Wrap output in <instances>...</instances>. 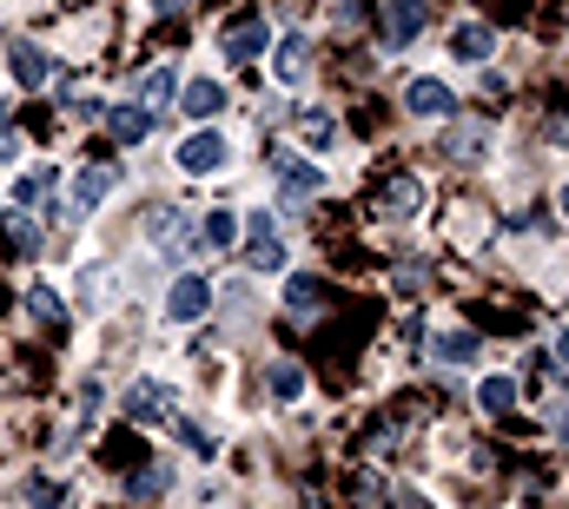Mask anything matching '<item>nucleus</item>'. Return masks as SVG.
<instances>
[{
    "label": "nucleus",
    "mask_w": 569,
    "mask_h": 509,
    "mask_svg": "<svg viewBox=\"0 0 569 509\" xmlns=\"http://www.w3.org/2000/svg\"><path fill=\"white\" fill-rule=\"evenodd\" d=\"M225 159H232V139H225V132H212V126H199V132H186V139H179V152H172V172L212 179Z\"/></svg>",
    "instance_id": "obj_1"
},
{
    "label": "nucleus",
    "mask_w": 569,
    "mask_h": 509,
    "mask_svg": "<svg viewBox=\"0 0 569 509\" xmlns=\"http://www.w3.org/2000/svg\"><path fill=\"white\" fill-rule=\"evenodd\" d=\"M239 225H245V265L265 272V278L285 272V232H278V219L272 212H245Z\"/></svg>",
    "instance_id": "obj_2"
},
{
    "label": "nucleus",
    "mask_w": 569,
    "mask_h": 509,
    "mask_svg": "<svg viewBox=\"0 0 569 509\" xmlns=\"http://www.w3.org/2000/svg\"><path fill=\"white\" fill-rule=\"evenodd\" d=\"M172 404H179V391H172L166 378H139V384L126 391V417H133V424H159V417H172Z\"/></svg>",
    "instance_id": "obj_3"
},
{
    "label": "nucleus",
    "mask_w": 569,
    "mask_h": 509,
    "mask_svg": "<svg viewBox=\"0 0 569 509\" xmlns=\"http://www.w3.org/2000/svg\"><path fill=\"white\" fill-rule=\"evenodd\" d=\"M7 73H13V86H20V93H40V86L53 79V60H46V46L13 40V46H7Z\"/></svg>",
    "instance_id": "obj_4"
},
{
    "label": "nucleus",
    "mask_w": 569,
    "mask_h": 509,
    "mask_svg": "<svg viewBox=\"0 0 569 509\" xmlns=\"http://www.w3.org/2000/svg\"><path fill=\"white\" fill-rule=\"evenodd\" d=\"M206 305H212V285L199 272H179L172 291H166V318L172 325H192V318H206Z\"/></svg>",
    "instance_id": "obj_5"
},
{
    "label": "nucleus",
    "mask_w": 569,
    "mask_h": 509,
    "mask_svg": "<svg viewBox=\"0 0 569 509\" xmlns=\"http://www.w3.org/2000/svg\"><path fill=\"white\" fill-rule=\"evenodd\" d=\"M404 106H411L418 119H457V93H451L444 79H431V73L404 86Z\"/></svg>",
    "instance_id": "obj_6"
},
{
    "label": "nucleus",
    "mask_w": 569,
    "mask_h": 509,
    "mask_svg": "<svg viewBox=\"0 0 569 509\" xmlns=\"http://www.w3.org/2000/svg\"><path fill=\"white\" fill-rule=\"evenodd\" d=\"M378 33H384V46H391V53H404V46H411V40L424 33V0H391V7H384V26H378Z\"/></svg>",
    "instance_id": "obj_7"
},
{
    "label": "nucleus",
    "mask_w": 569,
    "mask_h": 509,
    "mask_svg": "<svg viewBox=\"0 0 569 509\" xmlns=\"http://www.w3.org/2000/svg\"><path fill=\"white\" fill-rule=\"evenodd\" d=\"M265 46H272V26H265V20H239V26H225V60H232V66H252Z\"/></svg>",
    "instance_id": "obj_8"
},
{
    "label": "nucleus",
    "mask_w": 569,
    "mask_h": 509,
    "mask_svg": "<svg viewBox=\"0 0 569 509\" xmlns=\"http://www.w3.org/2000/svg\"><path fill=\"white\" fill-rule=\"evenodd\" d=\"M113 185H119V172H113V166H86V172L73 179V199H66V212H73V219H86V212H93V205H99Z\"/></svg>",
    "instance_id": "obj_9"
},
{
    "label": "nucleus",
    "mask_w": 569,
    "mask_h": 509,
    "mask_svg": "<svg viewBox=\"0 0 569 509\" xmlns=\"http://www.w3.org/2000/svg\"><path fill=\"white\" fill-rule=\"evenodd\" d=\"M278 192L285 199H318L325 192V172L312 159H278Z\"/></svg>",
    "instance_id": "obj_10"
},
{
    "label": "nucleus",
    "mask_w": 569,
    "mask_h": 509,
    "mask_svg": "<svg viewBox=\"0 0 569 509\" xmlns=\"http://www.w3.org/2000/svg\"><path fill=\"white\" fill-rule=\"evenodd\" d=\"M146 238H152V245H166V252H186V245H192V219H186V212H172V205H159V212L146 219Z\"/></svg>",
    "instance_id": "obj_11"
},
{
    "label": "nucleus",
    "mask_w": 569,
    "mask_h": 509,
    "mask_svg": "<svg viewBox=\"0 0 569 509\" xmlns=\"http://www.w3.org/2000/svg\"><path fill=\"white\" fill-rule=\"evenodd\" d=\"M225 106V86L219 79H186V93H179V113L186 119H212Z\"/></svg>",
    "instance_id": "obj_12"
},
{
    "label": "nucleus",
    "mask_w": 569,
    "mask_h": 509,
    "mask_svg": "<svg viewBox=\"0 0 569 509\" xmlns=\"http://www.w3.org/2000/svg\"><path fill=\"white\" fill-rule=\"evenodd\" d=\"M431 351H438V364H477L484 358V338L477 331H438Z\"/></svg>",
    "instance_id": "obj_13"
},
{
    "label": "nucleus",
    "mask_w": 569,
    "mask_h": 509,
    "mask_svg": "<svg viewBox=\"0 0 569 509\" xmlns=\"http://www.w3.org/2000/svg\"><path fill=\"white\" fill-rule=\"evenodd\" d=\"M451 53H457V60H491V53H497V33H491L484 20H464V26L451 33Z\"/></svg>",
    "instance_id": "obj_14"
},
{
    "label": "nucleus",
    "mask_w": 569,
    "mask_h": 509,
    "mask_svg": "<svg viewBox=\"0 0 569 509\" xmlns=\"http://www.w3.org/2000/svg\"><path fill=\"white\" fill-rule=\"evenodd\" d=\"M272 79H285V86L305 79V33H285V40L272 46Z\"/></svg>",
    "instance_id": "obj_15"
},
{
    "label": "nucleus",
    "mask_w": 569,
    "mask_h": 509,
    "mask_svg": "<svg viewBox=\"0 0 569 509\" xmlns=\"http://www.w3.org/2000/svg\"><path fill=\"white\" fill-rule=\"evenodd\" d=\"M106 126H113V139H119V146H139V139L152 132V113H146V106H113V113H106Z\"/></svg>",
    "instance_id": "obj_16"
},
{
    "label": "nucleus",
    "mask_w": 569,
    "mask_h": 509,
    "mask_svg": "<svg viewBox=\"0 0 569 509\" xmlns=\"http://www.w3.org/2000/svg\"><path fill=\"white\" fill-rule=\"evenodd\" d=\"M298 139H305L312 152H331V146H338V126H331V113H325V106H305V113H298Z\"/></svg>",
    "instance_id": "obj_17"
},
{
    "label": "nucleus",
    "mask_w": 569,
    "mask_h": 509,
    "mask_svg": "<svg viewBox=\"0 0 569 509\" xmlns=\"http://www.w3.org/2000/svg\"><path fill=\"white\" fill-rule=\"evenodd\" d=\"M53 166H33V172H13V205H46V192H53Z\"/></svg>",
    "instance_id": "obj_18"
},
{
    "label": "nucleus",
    "mask_w": 569,
    "mask_h": 509,
    "mask_svg": "<svg viewBox=\"0 0 569 509\" xmlns=\"http://www.w3.org/2000/svg\"><path fill=\"white\" fill-rule=\"evenodd\" d=\"M172 93H179V73H172V66H152V73H146V86H139V106H146V113H159Z\"/></svg>",
    "instance_id": "obj_19"
},
{
    "label": "nucleus",
    "mask_w": 569,
    "mask_h": 509,
    "mask_svg": "<svg viewBox=\"0 0 569 509\" xmlns=\"http://www.w3.org/2000/svg\"><path fill=\"white\" fill-rule=\"evenodd\" d=\"M378 205H384L391 219H411V212L424 205V185H418V179H398V185H384V199H378Z\"/></svg>",
    "instance_id": "obj_20"
},
{
    "label": "nucleus",
    "mask_w": 569,
    "mask_h": 509,
    "mask_svg": "<svg viewBox=\"0 0 569 509\" xmlns=\"http://www.w3.org/2000/svg\"><path fill=\"white\" fill-rule=\"evenodd\" d=\"M172 431H179V444H186L199 464H212V457H219V437H212L206 424H192V417H172Z\"/></svg>",
    "instance_id": "obj_21"
},
{
    "label": "nucleus",
    "mask_w": 569,
    "mask_h": 509,
    "mask_svg": "<svg viewBox=\"0 0 569 509\" xmlns=\"http://www.w3.org/2000/svg\"><path fill=\"white\" fill-rule=\"evenodd\" d=\"M239 238V219H232V205H219V212H206V232H199V245H212V252H225Z\"/></svg>",
    "instance_id": "obj_22"
},
{
    "label": "nucleus",
    "mask_w": 569,
    "mask_h": 509,
    "mask_svg": "<svg viewBox=\"0 0 569 509\" xmlns=\"http://www.w3.org/2000/svg\"><path fill=\"white\" fill-rule=\"evenodd\" d=\"M27 318H33V325H60V318H66L60 291H53V285H33V291H27Z\"/></svg>",
    "instance_id": "obj_23"
},
{
    "label": "nucleus",
    "mask_w": 569,
    "mask_h": 509,
    "mask_svg": "<svg viewBox=\"0 0 569 509\" xmlns=\"http://www.w3.org/2000/svg\"><path fill=\"white\" fill-rule=\"evenodd\" d=\"M477 404H484L491 417H504V411L517 404V378H484V384H477Z\"/></svg>",
    "instance_id": "obj_24"
},
{
    "label": "nucleus",
    "mask_w": 569,
    "mask_h": 509,
    "mask_svg": "<svg viewBox=\"0 0 569 509\" xmlns=\"http://www.w3.org/2000/svg\"><path fill=\"white\" fill-rule=\"evenodd\" d=\"M265 384H272V397H278V404H298V397H305V371H298V364H272V378H265Z\"/></svg>",
    "instance_id": "obj_25"
},
{
    "label": "nucleus",
    "mask_w": 569,
    "mask_h": 509,
    "mask_svg": "<svg viewBox=\"0 0 569 509\" xmlns=\"http://www.w3.org/2000/svg\"><path fill=\"white\" fill-rule=\"evenodd\" d=\"M27 503H33V509H73V490H66V484H46V477H33Z\"/></svg>",
    "instance_id": "obj_26"
},
{
    "label": "nucleus",
    "mask_w": 569,
    "mask_h": 509,
    "mask_svg": "<svg viewBox=\"0 0 569 509\" xmlns=\"http://www.w3.org/2000/svg\"><path fill=\"white\" fill-rule=\"evenodd\" d=\"M285 298H292L298 311H312V305H325V285H318V278H285Z\"/></svg>",
    "instance_id": "obj_27"
},
{
    "label": "nucleus",
    "mask_w": 569,
    "mask_h": 509,
    "mask_svg": "<svg viewBox=\"0 0 569 509\" xmlns=\"http://www.w3.org/2000/svg\"><path fill=\"white\" fill-rule=\"evenodd\" d=\"M444 152H451V159H477V152H484V132H477V126H464V132H451V139H444Z\"/></svg>",
    "instance_id": "obj_28"
},
{
    "label": "nucleus",
    "mask_w": 569,
    "mask_h": 509,
    "mask_svg": "<svg viewBox=\"0 0 569 509\" xmlns=\"http://www.w3.org/2000/svg\"><path fill=\"white\" fill-rule=\"evenodd\" d=\"M13 252H27V258L40 252V225L33 219H13Z\"/></svg>",
    "instance_id": "obj_29"
},
{
    "label": "nucleus",
    "mask_w": 569,
    "mask_h": 509,
    "mask_svg": "<svg viewBox=\"0 0 569 509\" xmlns=\"http://www.w3.org/2000/svg\"><path fill=\"white\" fill-rule=\"evenodd\" d=\"M20 159V132H13V119L0 113V166H13Z\"/></svg>",
    "instance_id": "obj_30"
},
{
    "label": "nucleus",
    "mask_w": 569,
    "mask_h": 509,
    "mask_svg": "<svg viewBox=\"0 0 569 509\" xmlns=\"http://www.w3.org/2000/svg\"><path fill=\"white\" fill-rule=\"evenodd\" d=\"M159 484H166V470H146V477L133 484V497H159Z\"/></svg>",
    "instance_id": "obj_31"
},
{
    "label": "nucleus",
    "mask_w": 569,
    "mask_h": 509,
    "mask_svg": "<svg viewBox=\"0 0 569 509\" xmlns=\"http://www.w3.org/2000/svg\"><path fill=\"white\" fill-rule=\"evenodd\" d=\"M338 20H365V0H338Z\"/></svg>",
    "instance_id": "obj_32"
},
{
    "label": "nucleus",
    "mask_w": 569,
    "mask_h": 509,
    "mask_svg": "<svg viewBox=\"0 0 569 509\" xmlns=\"http://www.w3.org/2000/svg\"><path fill=\"white\" fill-rule=\"evenodd\" d=\"M550 146H569V119H557V126H550Z\"/></svg>",
    "instance_id": "obj_33"
},
{
    "label": "nucleus",
    "mask_w": 569,
    "mask_h": 509,
    "mask_svg": "<svg viewBox=\"0 0 569 509\" xmlns=\"http://www.w3.org/2000/svg\"><path fill=\"white\" fill-rule=\"evenodd\" d=\"M557 358H563V371H569V325L557 331Z\"/></svg>",
    "instance_id": "obj_34"
},
{
    "label": "nucleus",
    "mask_w": 569,
    "mask_h": 509,
    "mask_svg": "<svg viewBox=\"0 0 569 509\" xmlns=\"http://www.w3.org/2000/svg\"><path fill=\"white\" fill-rule=\"evenodd\" d=\"M179 7H186V0H152V13H179Z\"/></svg>",
    "instance_id": "obj_35"
},
{
    "label": "nucleus",
    "mask_w": 569,
    "mask_h": 509,
    "mask_svg": "<svg viewBox=\"0 0 569 509\" xmlns=\"http://www.w3.org/2000/svg\"><path fill=\"white\" fill-rule=\"evenodd\" d=\"M557 437L569 444V411H557Z\"/></svg>",
    "instance_id": "obj_36"
},
{
    "label": "nucleus",
    "mask_w": 569,
    "mask_h": 509,
    "mask_svg": "<svg viewBox=\"0 0 569 509\" xmlns=\"http://www.w3.org/2000/svg\"><path fill=\"white\" fill-rule=\"evenodd\" d=\"M557 205H563V219H569V185H563V199H557Z\"/></svg>",
    "instance_id": "obj_37"
}]
</instances>
